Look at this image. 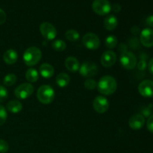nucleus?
Listing matches in <instances>:
<instances>
[{
	"label": "nucleus",
	"mask_w": 153,
	"mask_h": 153,
	"mask_svg": "<svg viewBox=\"0 0 153 153\" xmlns=\"http://www.w3.org/2000/svg\"><path fill=\"white\" fill-rule=\"evenodd\" d=\"M146 67H147V64L145 59H141L138 63L137 64V67L140 71H143L146 70Z\"/></svg>",
	"instance_id": "c756f323"
},
{
	"label": "nucleus",
	"mask_w": 153,
	"mask_h": 153,
	"mask_svg": "<svg viewBox=\"0 0 153 153\" xmlns=\"http://www.w3.org/2000/svg\"><path fill=\"white\" fill-rule=\"evenodd\" d=\"M42 57V52L37 46L28 47L24 52L23 61L24 63L28 67H33L39 63Z\"/></svg>",
	"instance_id": "f03ea898"
},
{
	"label": "nucleus",
	"mask_w": 153,
	"mask_h": 153,
	"mask_svg": "<svg viewBox=\"0 0 153 153\" xmlns=\"http://www.w3.org/2000/svg\"><path fill=\"white\" fill-rule=\"evenodd\" d=\"M120 62L122 67L126 70H133L135 68L137 64L135 55L131 52H126L121 54Z\"/></svg>",
	"instance_id": "39448f33"
},
{
	"label": "nucleus",
	"mask_w": 153,
	"mask_h": 153,
	"mask_svg": "<svg viewBox=\"0 0 153 153\" xmlns=\"http://www.w3.org/2000/svg\"><path fill=\"white\" fill-rule=\"evenodd\" d=\"M84 85H85L86 89L89 90V91H93L97 87V82L94 79H88L85 81Z\"/></svg>",
	"instance_id": "a878e982"
},
{
	"label": "nucleus",
	"mask_w": 153,
	"mask_h": 153,
	"mask_svg": "<svg viewBox=\"0 0 153 153\" xmlns=\"http://www.w3.org/2000/svg\"><path fill=\"white\" fill-rule=\"evenodd\" d=\"M97 90L102 95L110 96L114 94L117 88L116 79L111 76H105L97 83Z\"/></svg>",
	"instance_id": "f257e3e1"
},
{
	"label": "nucleus",
	"mask_w": 153,
	"mask_h": 153,
	"mask_svg": "<svg viewBox=\"0 0 153 153\" xmlns=\"http://www.w3.org/2000/svg\"><path fill=\"white\" fill-rule=\"evenodd\" d=\"M52 49H55L57 52H62V51L65 50L66 47H67V44L64 40L58 39V40H55L52 42Z\"/></svg>",
	"instance_id": "b1692460"
},
{
	"label": "nucleus",
	"mask_w": 153,
	"mask_h": 153,
	"mask_svg": "<svg viewBox=\"0 0 153 153\" xmlns=\"http://www.w3.org/2000/svg\"><path fill=\"white\" fill-rule=\"evenodd\" d=\"M65 37L69 41L74 43V42H76L77 40H79V39L80 38V34L76 30L70 29L66 31Z\"/></svg>",
	"instance_id": "5701e85b"
},
{
	"label": "nucleus",
	"mask_w": 153,
	"mask_h": 153,
	"mask_svg": "<svg viewBox=\"0 0 153 153\" xmlns=\"http://www.w3.org/2000/svg\"><path fill=\"white\" fill-rule=\"evenodd\" d=\"M106 47L109 49H114L117 47L118 44V39L116 36L114 35H109L105 38V42Z\"/></svg>",
	"instance_id": "4be33fe9"
},
{
	"label": "nucleus",
	"mask_w": 153,
	"mask_h": 153,
	"mask_svg": "<svg viewBox=\"0 0 153 153\" xmlns=\"http://www.w3.org/2000/svg\"><path fill=\"white\" fill-rule=\"evenodd\" d=\"M37 97L38 101L42 104H50L55 98V91L49 85H42L37 90Z\"/></svg>",
	"instance_id": "7ed1b4c3"
},
{
	"label": "nucleus",
	"mask_w": 153,
	"mask_h": 153,
	"mask_svg": "<svg viewBox=\"0 0 153 153\" xmlns=\"http://www.w3.org/2000/svg\"><path fill=\"white\" fill-rule=\"evenodd\" d=\"M70 78L68 74L65 73H61L56 78V83L60 88H65L70 84Z\"/></svg>",
	"instance_id": "aec40b11"
},
{
	"label": "nucleus",
	"mask_w": 153,
	"mask_h": 153,
	"mask_svg": "<svg viewBox=\"0 0 153 153\" xmlns=\"http://www.w3.org/2000/svg\"><path fill=\"white\" fill-rule=\"evenodd\" d=\"M6 20V13L1 8H0V25L4 23Z\"/></svg>",
	"instance_id": "2f4dec72"
},
{
	"label": "nucleus",
	"mask_w": 153,
	"mask_h": 153,
	"mask_svg": "<svg viewBox=\"0 0 153 153\" xmlns=\"http://www.w3.org/2000/svg\"><path fill=\"white\" fill-rule=\"evenodd\" d=\"M146 127H147V129L149 130L151 133H153V115L149 117V119L147 120V122H146Z\"/></svg>",
	"instance_id": "7c9ffc66"
},
{
	"label": "nucleus",
	"mask_w": 153,
	"mask_h": 153,
	"mask_svg": "<svg viewBox=\"0 0 153 153\" xmlns=\"http://www.w3.org/2000/svg\"><path fill=\"white\" fill-rule=\"evenodd\" d=\"M93 107L98 114L105 113L109 108L108 100L102 96H98L93 102Z\"/></svg>",
	"instance_id": "9d476101"
},
{
	"label": "nucleus",
	"mask_w": 153,
	"mask_h": 153,
	"mask_svg": "<svg viewBox=\"0 0 153 153\" xmlns=\"http://www.w3.org/2000/svg\"><path fill=\"white\" fill-rule=\"evenodd\" d=\"M111 10H113L114 12H115V13H118V12L120 11V10H121L120 4H117V3L113 4L111 5Z\"/></svg>",
	"instance_id": "473e14b6"
},
{
	"label": "nucleus",
	"mask_w": 153,
	"mask_h": 153,
	"mask_svg": "<svg viewBox=\"0 0 153 153\" xmlns=\"http://www.w3.org/2000/svg\"><path fill=\"white\" fill-rule=\"evenodd\" d=\"M16 80H17V78H16V75L10 73L4 76V79H3V84L7 87L13 86L16 82Z\"/></svg>",
	"instance_id": "393cba45"
},
{
	"label": "nucleus",
	"mask_w": 153,
	"mask_h": 153,
	"mask_svg": "<svg viewBox=\"0 0 153 153\" xmlns=\"http://www.w3.org/2000/svg\"><path fill=\"white\" fill-rule=\"evenodd\" d=\"M138 91L143 97L149 98L153 97V82L151 80H144L140 83Z\"/></svg>",
	"instance_id": "9b49d317"
},
{
	"label": "nucleus",
	"mask_w": 153,
	"mask_h": 153,
	"mask_svg": "<svg viewBox=\"0 0 153 153\" xmlns=\"http://www.w3.org/2000/svg\"><path fill=\"white\" fill-rule=\"evenodd\" d=\"M7 111L12 114H17L22 111V104L18 100H11L6 105Z\"/></svg>",
	"instance_id": "6ab92c4d"
},
{
	"label": "nucleus",
	"mask_w": 153,
	"mask_h": 153,
	"mask_svg": "<svg viewBox=\"0 0 153 153\" xmlns=\"http://www.w3.org/2000/svg\"><path fill=\"white\" fill-rule=\"evenodd\" d=\"M34 87L30 83H23L16 87L14 91V95L19 100H25L32 95Z\"/></svg>",
	"instance_id": "423d86ee"
},
{
	"label": "nucleus",
	"mask_w": 153,
	"mask_h": 153,
	"mask_svg": "<svg viewBox=\"0 0 153 153\" xmlns=\"http://www.w3.org/2000/svg\"><path fill=\"white\" fill-rule=\"evenodd\" d=\"M93 10L100 16H105L111 10V4L108 0H94L92 3Z\"/></svg>",
	"instance_id": "20e7f679"
},
{
	"label": "nucleus",
	"mask_w": 153,
	"mask_h": 153,
	"mask_svg": "<svg viewBox=\"0 0 153 153\" xmlns=\"http://www.w3.org/2000/svg\"><path fill=\"white\" fill-rule=\"evenodd\" d=\"M25 79L31 83L36 82L39 79V73L34 68L28 69L25 73Z\"/></svg>",
	"instance_id": "412c9836"
},
{
	"label": "nucleus",
	"mask_w": 153,
	"mask_h": 153,
	"mask_svg": "<svg viewBox=\"0 0 153 153\" xmlns=\"http://www.w3.org/2000/svg\"><path fill=\"white\" fill-rule=\"evenodd\" d=\"M148 69H149V71L153 74V58H151L149 61V64H148Z\"/></svg>",
	"instance_id": "f704fd0d"
},
{
	"label": "nucleus",
	"mask_w": 153,
	"mask_h": 153,
	"mask_svg": "<svg viewBox=\"0 0 153 153\" xmlns=\"http://www.w3.org/2000/svg\"><path fill=\"white\" fill-rule=\"evenodd\" d=\"M40 74L44 79H50L54 75V68L51 64L44 63L40 67Z\"/></svg>",
	"instance_id": "f3484780"
},
{
	"label": "nucleus",
	"mask_w": 153,
	"mask_h": 153,
	"mask_svg": "<svg viewBox=\"0 0 153 153\" xmlns=\"http://www.w3.org/2000/svg\"><path fill=\"white\" fill-rule=\"evenodd\" d=\"M9 149V145L6 140L0 139V153H6Z\"/></svg>",
	"instance_id": "c85d7f7f"
},
{
	"label": "nucleus",
	"mask_w": 153,
	"mask_h": 153,
	"mask_svg": "<svg viewBox=\"0 0 153 153\" xmlns=\"http://www.w3.org/2000/svg\"><path fill=\"white\" fill-rule=\"evenodd\" d=\"M79 73L81 76L85 78L94 77L98 73V67L95 63L86 61L80 66Z\"/></svg>",
	"instance_id": "0eeeda50"
},
{
	"label": "nucleus",
	"mask_w": 153,
	"mask_h": 153,
	"mask_svg": "<svg viewBox=\"0 0 153 153\" xmlns=\"http://www.w3.org/2000/svg\"><path fill=\"white\" fill-rule=\"evenodd\" d=\"M145 124L144 117L140 114H137L131 117L128 120V126L134 130H138L143 128Z\"/></svg>",
	"instance_id": "4468645a"
},
{
	"label": "nucleus",
	"mask_w": 153,
	"mask_h": 153,
	"mask_svg": "<svg viewBox=\"0 0 153 153\" xmlns=\"http://www.w3.org/2000/svg\"><path fill=\"white\" fill-rule=\"evenodd\" d=\"M118 25V19L114 15H109L104 19V27L108 31H114Z\"/></svg>",
	"instance_id": "a211bd4d"
},
{
	"label": "nucleus",
	"mask_w": 153,
	"mask_h": 153,
	"mask_svg": "<svg viewBox=\"0 0 153 153\" xmlns=\"http://www.w3.org/2000/svg\"><path fill=\"white\" fill-rule=\"evenodd\" d=\"M64 65L68 71L71 73H76L79 70L80 68V64L78 59L75 57L70 56L66 58L64 61Z\"/></svg>",
	"instance_id": "2eb2a0df"
},
{
	"label": "nucleus",
	"mask_w": 153,
	"mask_h": 153,
	"mask_svg": "<svg viewBox=\"0 0 153 153\" xmlns=\"http://www.w3.org/2000/svg\"><path fill=\"white\" fill-rule=\"evenodd\" d=\"M40 31L43 37L47 40H52L56 37L57 30L50 22H44L40 24Z\"/></svg>",
	"instance_id": "1a4fd4ad"
},
{
	"label": "nucleus",
	"mask_w": 153,
	"mask_h": 153,
	"mask_svg": "<svg viewBox=\"0 0 153 153\" xmlns=\"http://www.w3.org/2000/svg\"><path fill=\"white\" fill-rule=\"evenodd\" d=\"M146 25H149V27H153V15H150L146 18Z\"/></svg>",
	"instance_id": "72a5a7b5"
},
{
	"label": "nucleus",
	"mask_w": 153,
	"mask_h": 153,
	"mask_svg": "<svg viewBox=\"0 0 153 153\" xmlns=\"http://www.w3.org/2000/svg\"><path fill=\"white\" fill-rule=\"evenodd\" d=\"M84 46L91 50H96L100 46V40L98 36L94 33H87L82 37Z\"/></svg>",
	"instance_id": "6e6552de"
},
{
	"label": "nucleus",
	"mask_w": 153,
	"mask_h": 153,
	"mask_svg": "<svg viewBox=\"0 0 153 153\" xmlns=\"http://www.w3.org/2000/svg\"><path fill=\"white\" fill-rule=\"evenodd\" d=\"M18 54L14 49H8L3 55V60L7 64L11 65L17 61Z\"/></svg>",
	"instance_id": "dca6fc26"
},
{
	"label": "nucleus",
	"mask_w": 153,
	"mask_h": 153,
	"mask_svg": "<svg viewBox=\"0 0 153 153\" xmlns=\"http://www.w3.org/2000/svg\"><path fill=\"white\" fill-rule=\"evenodd\" d=\"M8 97V92L4 87L0 85V102L5 101Z\"/></svg>",
	"instance_id": "cd10ccee"
},
{
	"label": "nucleus",
	"mask_w": 153,
	"mask_h": 153,
	"mask_svg": "<svg viewBox=\"0 0 153 153\" xmlns=\"http://www.w3.org/2000/svg\"><path fill=\"white\" fill-rule=\"evenodd\" d=\"M7 117V114L6 111V109L4 106L0 105V126H2L6 122V120Z\"/></svg>",
	"instance_id": "bb28decb"
},
{
	"label": "nucleus",
	"mask_w": 153,
	"mask_h": 153,
	"mask_svg": "<svg viewBox=\"0 0 153 153\" xmlns=\"http://www.w3.org/2000/svg\"><path fill=\"white\" fill-rule=\"evenodd\" d=\"M140 40L145 47L150 48L153 46V30L149 28H144L140 32Z\"/></svg>",
	"instance_id": "ddd939ff"
},
{
	"label": "nucleus",
	"mask_w": 153,
	"mask_h": 153,
	"mask_svg": "<svg viewBox=\"0 0 153 153\" xmlns=\"http://www.w3.org/2000/svg\"><path fill=\"white\" fill-rule=\"evenodd\" d=\"M117 58V57L114 52L112 50H108L102 55L100 61L104 67H111L116 63Z\"/></svg>",
	"instance_id": "f8f14e48"
}]
</instances>
